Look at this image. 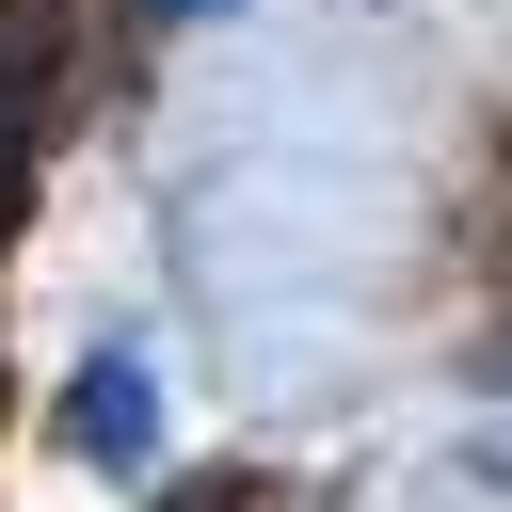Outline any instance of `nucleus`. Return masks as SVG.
<instances>
[{
	"label": "nucleus",
	"instance_id": "nucleus-2",
	"mask_svg": "<svg viewBox=\"0 0 512 512\" xmlns=\"http://www.w3.org/2000/svg\"><path fill=\"white\" fill-rule=\"evenodd\" d=\"M64 80V0H0V128Z\"/></svg>",
	"mask_w": 512,
	"mask_h": 512
},
{
	"label": "nucleus",
	"instance_id": "nucleus-4",
	"mask_svg": "<svg viewBox=\"0 0 512 512\" xmlns=\"http://www.w3.org/2000/svg\"><path fill=\"white\" fill-rule=\"evenodd\" d=\"M144 16H208V0H144Z\"/></svg>",
	"mask_w": 512,
	"mask_h": 512
},
{
	"label": "nucleus",
	"instance_id": "nucleus-3",
	"mask_svg": "<svg viewBox=\"0 0 512 512\" xmlns=\"http://www.w3.org/2000/svg\"><path fill=\"white\" fill-rule=\"evenodd\" d=\"M16 208H32V160H16V144H0V240H16Z\"/></svg>",
	"mask_w": 512,
	"mask_h": 512
},
{
	"label": "nucleus",
	"instance_id": "nucleus-1",
	"mask_svg": "<svg viewBox=\"0 0 512 512\" xmlns=\"http://www.w3.org/2000/svg\"><path fill=\"white\" fill-rule=\"evenodd\" d=\"M64 448H96V464H144V448H160V384H144V352H96V368H80Z\"/></svg>",
	"mask_w": 512,
	"mask_h": 512
}]
</instances>
